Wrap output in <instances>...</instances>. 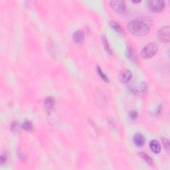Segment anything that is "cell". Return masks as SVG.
<instances>
[{
    "label": "cell",
    "mask_w": 170,
    "mask_h": 170,
    "mask_svg": "<svg viewBox=\"0 0 170 170\" xmlns=\"http://www.w3.org/2000/svg\"><path fill=\"white\" fill-rule=\"evenodd\" d=\"M127 29L136 36H144L150 31V25L144 19H136L127 24Z\"/></svg>",
    "instance_id": "1"
},
{
    "label": "cell",
    "mask_w": 170,
    "mask_h": 170,
    "mask_svg": "<svg viewBox=\"0 0 170 170\" xmlns=\"http://www.w3.org/2000/svg\"><path fill=\"white\" fill-rule=\"evenodd\" d=\"M158 50V46L155 42H151L144 47L141 51V56L144 59H150L154 56Z\"/></svg>",
    "instance_id": "2"
},
{
    "label": "cell",
    "mask_w": 170,
    "mask_h": 170,
    "mask_svg": "<svg viewBox=\"0 0 170 170\" xmlns=\"http://www.w3.org/2000/svg\"><path fill=\"white\" fill-rule=\"evenodd\" d=\"M148 8L152 12H160L165 8V2L162 0H153L148 3Z\"/></svg>",
    "instance_id": "3"
},
{
    "label": "cell",
    "mask_w": 170,
    "mask_h": 170,
    "mask_svg": "<svg viewBox=\"0 0 170 170\" xmlns=\"http://www.w3.org/2000/svg\"><path fill=\"white\" fill-rule=\"evenodd\" d=\"M158 39L164 43L169 42V27L165 26L158 30L157 33Z\"/></svg>",
    "instance_id": "4"
},
{
    "label": "cell",
    "mask_w": 170,
    "mask_h": 170,
    "mask_svg": "<svg viewBox=\"0 0 170 170\" xmlns=\"http://www.w3.org/2000/svg\"><path fill=\"white\" fill-rule=\"evenodd\" d=\"M110 5L111 8L116 13H122L125 12L126 3L124 1L114 0V1L110 2Z\"/></svg>",
    "instance_id": "5"
},
{
    "label": "cell",
    "mask_w": 170,
    "mask_h": 170,
    "mask_svg": "<svg viewBox=\"0 0 170 170\" xmlns=\"http://www.w3.org/2000/svg\"><path fill=\"white\" fill-rule=\"evenodd\" d=\"M132 73L128 69H124L119 74V80L122 83H126L131 79Z\"/></svg>",
    "instance_id": "6"
},
{
    "label": "cell",
    "mask_w": 170,
    "mask_h": 170,
    "mask_svg": "<svg viewBox=\"0 0 170 170\" xmlns=\"http://www.w3.org/2000/svg\"><path fill=\"white\" fill-rule=\"evenodd\" d=\"M84 39V35L82 31H76L73 35V39L77 44L82 43Z\"/></svg>",
    "instance_id": "7"
},
{
    "label": "cell",
    "mask_w": 170,
    "mask_h": 170,
    "mask_svg": "<svg viewBox=\"0 0 170 170\" xmlns=\"http://www.w3.org/2000/svg\"><path fill=\"white\" fill-rule=\"evenodd\" d=\"M134 142L135 143L137 146L141 147L145 143V138L144 136L141 134L137 133L134 136Z\"/></svg>",
    "instance_id": "8"
},
{
    "label": "cell",
    "mask_w": 170,
    "mask_h": 170,
    "mask_svg": "<svg viewBox=\"0 0 170 170\" xmlns=\"http://www.w3.org/2000/svg\"><path fill=\"white\" fill-rule=\"evenodd\" d=\"M151 150L155 154H159L161 151V146L157 140H152L150 143Z\"/></svg>",
    "instance_id": "9"
},
{
    "label": "cell",
    "mask_w": 170,
    "mask_h": 170,
    "mask_svg": "<svg viewBox=\"0 0 170 170\" xmlns=\"http://www.w3.org/2000/svg\"><path fill=\"white\" fill-rule=\"evenodd\" d=\"M126 56L128 59H130L131 61H132L134 63H137L138 62V59L136 53H134V51L132 50L131 47H127L126 52Z\"/></svg>",
    "instance_id": "10"
},
{
    "label": "cell",
    "mask_w": 170,
    "mask_h": 170,
    "mask_svg": "<svg viewBox=\"0 0 170 170\" xmlns=\"http://www.w3.org/2000/svg\"><path fill=\"white\" fill-rule=\"evenodd\" d=\"M110 26L111 28H112L116 33H118L119 34H124V30L123 28L120 25V24L118 23H116L114 21H111L110 22Z\"/></svg>",
    "instance_id": "11"
},
{
    "label": "cell",
    "mask_w": 170,
    "mask_h": 170,
    "mask_svg": "<svg viewBox=\"0 0 170 170\" xmlns=\"http://www.w3.org/2000/svg\"><path fill=\"white\" fill-rule=\"evenodd\" d=\"M55 101L54 98L51 97H47L45 99V102H44L45 107L48 111H49V110H51V109H53V106H54V105H55Z\"/></svg>",
    "instance_id": "12"
},
{
    "label": "cell",
    "mask_w": 170,
    "mask_h": 170,
    "mask_svg": "<svg viewBox=\"0 0 170 170\" xmlns=\"http://www.w3.org/2000/svg\"><path fill=\"white\" fill-rule=\"evenodd\" d=\"M101 39H102V43H103V45H104V47L105 49V50L106 51V52H108L109 54H111L112 51H111L110 48V46H109V44H108V42L107 39H106V37L104 36V35H102Z\"/></svg>",
    "instance_id": "13"
},
{
    "label": "cell",
    "mask_w": 170,
    "mask_h": 170,
    "mask_svg": "<svg viewBox=\"0 0 170 170\" xmlns=\"http://www.w3.org/2000/svg\"><path fill=\"white\" fill-rule=\"evenodd\" d=\"M22 127H23V129H24L25 130L28 131V132H30V131L33 130V126L30 121H29V120H26V121H25L23 123Z\"/></svg>",
    "instance_id": "14"
},
{
    "label": "cell",
    "mask_w": 170,
    "mask_h": 170,
    "mask_svg": "<svg viewBox=\"0 0 170 170\" xmlns=\"http://www.w3.org/2000/svg\"><path fill=\"white\" fill-rule=\"evenodd\" d=\"M97 72H98V74H99V76H100L101 79L103 80L104 82H106V83L109 82V79H108V76H106V74L103 71H102V69L98 66L97 67Z\"/></svg>",
    "instance_id": "15"
},
{
    "label": "cell",
    "mask_w": 170,
    "mask_h": 170,
    "mask_svg": "<svg viewBox=\"0 0 170 170\" xmlns=\"http://www.w3.org/2000/svg\"><path fill=\"white\" fill-rule=\"evenodd\" d=\"M147 84L146 83H142L141 84H140L139 87L137 90H136V91L138 93H140V94H143L144 93V92H146L147 90Z\"/></svg>",
    "instance_id": "16"
},
{
    "label": "cell",
    "mask_w": 170,
    "mask_h": 170,
    "mask_svg": "<svg viewBox=\"0 0 170 170\" xmlns=\"http://www.w3.org/2000/svg\"><path fill=\"white\" fill-rule=\"evenodd\" d=\"M139 155H140V157L141 158L144 159V160L146 161L147 163H148L149 164H152V159L150 156H148L146 154L144 153V152H140Z\"/></svg>",
    "instance_id": "17"
},
{
    "label": "cell",
    "mask_w": 170,
    "mask_h": 170,
    "mask_svg": "<svg viewBox=\"0 0 170 170\" xmlns=\"http://www.w3.org/2000/svg\"><path fill=\"white\" fill-rule=\"evenodd\" d=\"M162 142L164 144V148L166 149L167 150H169V141L165 138H162Z\"/></svg>",
    "instance_id": "18"
},
{
    "label": "cell",
    "mask_w": 170,
    "mask_h": 170,
    "mask_svg": "<svg viewBox=\"0 0 170 170\" xmlns=\"http://www.w3.org/2000/svg\"><path fill=\"white\" fill-rule=\"evenodd\" d=\"M129 116L131 119L132 120H135L138 117V113L136 111L133 110V111H130L129 113Z\"/></svg>",
    "instance_id": "19"
},
{
    "label": "cell",
    "mask_w": 170,
    "mask_h": 170,
    "mask_svg": "<svg viewBox=\"0 0 170 170\" xmlns=\"http://www.w3.org/2000/svg\"><path fill=\"white\" fill-rule=\"evenodd\" d=\"M12 130H16L17 127H18V124L17 123V122H13L12 123Z\"/></svg>",
    "instance_id": "20"
},
{
    "label": "cell",
    "mask_w": 170,
    "mask_h": 170,
    "mask_svg": "<svg viewBox=\"0 0 170 170\" xmlns=\"http://www.w3.org/2000/svg\"><path fill=\"white\" fill-rule=\"evenodd\" d=\"M5 161H6V158L5 157H3V155H2V156L1 157V164H3V163H4Z\"/></svg>",
    "instance_id": "21"
},
{
    "label": "cell",
    "mask_w": 170,
    "mask_h": 170,
    "mask_svg": "<svg viewBox=\"0 0 170 170\" xmlns=\"http://www.w3.org/2000/svg\"><path fill=\"white\" fill-rule=\"evenodd\" d=\"M133 3H139L140 2V1H132Z\"/></svg>",
    "instance_id": "22"
}]
</instances>
